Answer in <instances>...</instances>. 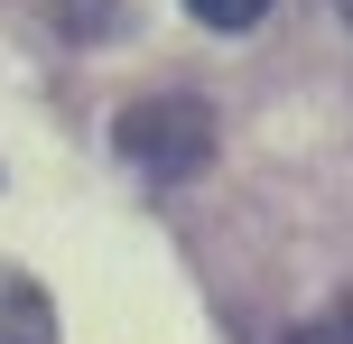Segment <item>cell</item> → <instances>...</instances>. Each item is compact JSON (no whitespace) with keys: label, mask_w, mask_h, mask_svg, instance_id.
Instances as JSON below:
<instances>
[{"label":"cell","mask_w":353,"mask_h":344,"mask_svg":"<svg viewBox=\"0 0 353 344\" xmlns=\"http://www.w3.org/2000/svg\"><path fill=\"white\" fill-rule=\"evenodd\" d=\"M112 149H121L140 177L186 186V177L214 168V112L195 103V93H140V103L112 112Z\"/></svg>","instance_id":"cell-1"},{"label":"cell","mask_w":353,"mask_h":344,"mask_svg":"<svg viewBox=\"0 0 353 344\" xmlns=\"http://www.w3.org/2000/svg\"><path fill=\"white\" fill-rule=\"evenodd\" d=\"M0 344H56V307L37 279H10L0 289Z\"/></svg>","instance_id":"cell-2"},{"label":"cell","mask_w":353,"mask_h":344,"mask_svg":"<svg viewBox=\"0 0 353 344\" xmlns=\"http://www.w3.org/2000/svg\"><path fill=\"white\" fill-rule=\"evenodd\" d=\"M288 344H353V298H344V307H325V316H307Z\"/></svg>","instance_id":"cell-4"},{"label":"cell","mask_w":353,"mask_h":344,"mask_svg":"<svg viewBox=\"0 0 353 344\" xmlns=\"http://www.w3.org/2000/svg\"><path fill=\"white\" fill-rule=\"evenodd\" d=\"M65 37H112V0H65Z\"/></svg>","instance_id":"cell-5"},{"label":"cell","mask_w":353,"mask_h":344,"mask_svg":"<svg viewBox=\"0 0 353 344\" xmlns=\"http://www.w3.org/2000/svg\"><path fill=\"white\" fill-rule=\"evenodd\" d=\"M186 10H195V28L242 37V28H261V19H270V0H186Z\"/></svg>","instance_id":"cell-3"},{"label":"cell","mask_w":353,"mask_h":344,"mask_svg":"<svg viewBox=\"0 0 353 344\" xmlns=\"http://www.w3.org/2000/svg\"><path fill=\"white\" fill-rule=\"evenodd\" d=\"M335 10H344V19H353V0H335Z\"/></svg>","instance_id":"cell-6"}]
</instances>
